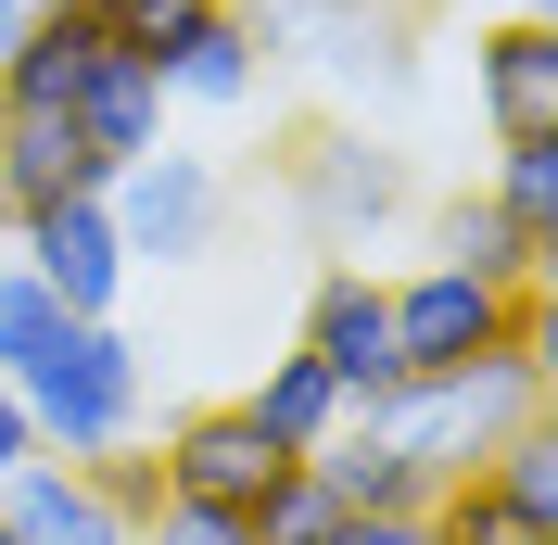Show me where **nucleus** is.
<instances>
[{"label":"nucleus","instance_id":"f257e3e1","mask_svg":"<svg viewBox=\"0 0 558 545\" xmlns=\"http://www.w3.org/2000/svg\"><path fill=\"white\" fill-rule=\"evenodd\" d=\"M355 419H368L393 457H418V482H457V470H483V457L521 432V419H546V368H533V355L432 368V380H393V393H368Z\"/></svg>","mask_w":558,"mask_h":545},{"label":"nucleus","instance_id":"f03ea898","mask_svg":"<svg viewBox=\"0 0 558 545\" xmlns=\"http://www.w3.org/2000/svg\"><path fill=\"white\" fill-rule=\"evenodd\" d=\"M13 393H26V419H38L51 457H102V444H128L140 419H153V368H140V342L114 330V317H64V342H51Z\"/></svg>","mask_w":558,"mask_h":545},{"label":"nucleus","instance_id":"7ed1b4c3","mask_svg":"<svg viewBox=\"0 0 558 545\" xmlns=\"http://www.w3.org/2000/svg\"><path fill=\"white\" fill-rule=\"evenodd\" d=\"M381 292H393V368L432 380V368H483V355H508L546 279H483V267H445V254H432L418 279H381Z\"/></svg>","mask_w":558,"mask_h":545},{"label":"nucleus","instance_id":"20e7f679","mask_svg":"<svg viewBox=\"0 0 558 545\" xmlns=\"http://www.w3.org/2000/svg\"><path fill=\"white\" fill-rule=\"evenodd\" d=\"M0 254H13L64 317H114L128 305V241H114L102 191H64V204H38V216H0Z\"/></svg>","mask_w":558,"mask_h":545},{"label":"nucleus","instance_id":"39448f33","mask_svg":"<svg viewBox=\"0 0 558 545\" xmlns=\"http://www.w3.org/2000/svg\"><path fill=\"white\" fill-rule=\"evenodd\" d=\"M102 216H114V241H128V267H178V254H204L216 241V216H229V191H216V166L204 153H128V166L102 178Z\"/></svg>","mask_w":558,"mask_h":545},{"label":"nucleus","instance_id":"423d86ee","mask_svg":"<svg viewBox=\"0 0 558 545\" xmlns=\"http://www.w3.org/2000/svg\"><path fill=\"white\" fill-rule=\"evenodd\" d=\"M292 204H305L317 241H381L407 216V166L368 128H305L292 140Z\"/></svg>","mask_w":558,"mask_h":545},{"label":"nucleus","instance_id":"0eeeda50","mask_svg":"<svg viewBox=\"0 0 558 545\" xmlns=\"http://www.w3.org/2000/svg\"><path fill=\"white\" fill-rule=\"evenodd\" d=\"M153 457H166V495H178V508H242V520H254V495L292 470V457L242 419V393H229V407H178Z\"/></svg>","mask_w":558,"mask_h":545},{"label":"nucleus","instance_id":"6e6552de","mask_svg":"<svg viewBox=\"0 0 558 545\" xmlns=\"http://www.w3.org/2000/svg\"><path fill=\"white\" fill-rule=\"evenodd\" d=\"M305 355L343 380V407L393 393V380H407V368H393V292H381L368 267H330V279L305 292Z\"/></svg>","mask_w":558,"mask_h":545},{"label":"nucleus","instance_id":"1a4fd4ad","mask_svg":"<svg viewBox=\"0 0 558 545\" xmlns=\"http://www.w3.org/2000/svg\"><path fill=\"white\" fill-rule=\"evenodd\" d=\"M102 64V26H89V0H51L26 38H0V114H64Z\"/></svg>","mask_w":558,"mask_h":545},{"label":"nucleus","instance_id":"9d476101","mask_svg":"<svg viewBox=\"0 0 558 545\" xmlns=\"http://www.w3.org/2000/svg\"><path fill=\"white\" fill-rule=\"evenodd\" d=\"M0 520H13V545H140L76 457H26V470L0 482Z\"/></svg>","mask_w":558,"mask_h":545},{"label":"nucleus","instance_id":"9b49d317","mask_svg":"<svg viewBox=\"0 0 558 545\" xmlns=\"http://www.w3.org/2000/svg\"><path fill=\"white\" fill-rule=\"evenodd\" d=\"M64 128L89 140L102 166L153 153V140H166V64H140V51H114V38H102V64H89V89L64 102Z\"/></svg>","mask_w":558,"mask_h":545},{"label":"nucleus","instance_id":"f8f14e48","mask_svg":"<svg viewBox=\"0 0 558 545\" xmlns=\"http://www.w3.org/2000/svg\"><path fill=\"white\" fill-rule=\"evenodd\" d=\"M483 114H495V140H558V26L546 13L483 38Z\"/></svg>","mask_w":558,"mask_h":545},{"label":"nucleus","instance_id":"ddd939ff","mask_svg":"<svg viewBox=\"0 0 558 545\" xmlns=\"http://www.w3.org/2000/svg\"><path fill=\"white\" fill-rule=\"evenodd\" d=\"M102 153L64 128V114H0V216H38V204H64V191H102Z\"/></svg>","mask_w":558,"mask_h":545},{"label":"nucleus","instance_id":"4468645a","mask_svg":"<svg viewBox=\"0 0 558 545\" xmlns=\"http://www.w3.org/2000/svg\"><path fill=\"white\" fill-rule=\"evenodd\" d=\"M254 76H267V51H254V13L229 0L216 26H191L166 51V102H204V114H242L254 102Z\"/></svg>","mask_w":558,"mask_h":545},{"label":"nucleus","instance_id":"2eb2a0df","mask_svg":"<svg viewBox=\"0 0 558 545\" xmlns=\"http://www.w3.org/2000/svg\"><path fill=\"white\" fill-rule=\"evenodd\" d=\"M242 419L279 444V457H305V444L330 432V419H343V380H330V368L305 355V342H292V355H267V380L242 393Z\"/></svg>","mask_w":558,"mask_h":545},{"label":"nucleus","instance_id":"dca6fc26","mask_svg":"<svg viewBox=\"0 0 558 545\" xmlns=\"http://www.w3.org/2000/svg\"><path fill=\"white\" fill-rule=\"evenodd\" d=\"M483 482H495V508L521 520V533H558V432H546V419H521V432L495 444Z\"/></svg>","mask_w":558,"mask_h":545},{"label":"nucleus","instance_id":"f3484780","mask_svg":"<svg viewBox=\"0 0 558 545\" xmlns=\"http://www.w3.org/2000/svg\"><path fill=\"white\" fill-rule=\"evenodd\" d=\"M508 229L533 241V254H558V140H508L495 153V191H483Z\"/></svg>","mask_w":558,"mask_h":545},{"label":"nucleus","instance_id":"a211bd4d","mask_svg":"<svg viewBox=\"0 0 558 545\" xmlns=\"http://www.w3.org/2000/svg\"><path fill=\"white\" fill-rule=\"evenodd\" d=\"M432 254H445V267H483V279H546V254H533L495 204H445L432 216Z\"/></svg>","mask_w":558,"mask_h":545},{"label":"nucleus","instance_id":"6ab92c4d","mask_svg":"<svg viewBox=\"0 0 558 545\" xmlns=\"http://www.w3.org/2000/svg\"><path fill=\"white\" fill-rule=\"evenodd\" d=\"M418 533H432V545H558V533H521V520L495 508V482H483V470L432 482V495H418Z\"/></svg>","mask_w":558,"mask_h":545},{"label":"nucleus","instance_id":"aec40b11","mask_svg":"<svg viewBox=\"0 0 558 545\" xmlns=\"http://www.w3.org/2000/svg\"><path fill=\"white\" fill-rule=\"evenodd\" d=\"M216 13H229V0H89V26H102L114 51H140V64H166L178 38L216 26Z\"/></svg>","mask_w":558,"mask_h":545},{"label":"nucleus","instance_id":"412c9836","mask_svg":"<svg viewBox=\"0 0 558 545\" xmlns=\"http://www.w3.org/2000/svg\"><path fill=\"white\" fill-rule=\"evenodd\" d=\"M330 533H343V508H330V482L292 457V470L254 495V545H330Z\"/></svg>","mask_w":558,"mask_h":545},{"label":"nucleus","instance_id":"4be33fe9","mask_svg":"<svg viewBox=\"0 0 558 545\" xmlns=\"http://www.w3.org/2000/svg\"><path fill=\"white\" fill-rule=\"evenodd\" d=\"M76 470H89V482H102V508L114 520H128V533H140V520H153V508H166V457H153V444H102V457H76Z\"/></svg>","mask_w":558,"mask_h":545},{"label":"nucleus","instance_id":"5701e85b","mask_svg":"<svg viewBox=\"0 0 558 545\" xmlns=\"http://www.w3.org/2000/svg\"><path fill=\"white\" fill-rule=\"evenodd\" d=\"M140 545H254V520L242 508H178V495H166V508L140 520Z\"/></svg>","mask_w":558,"mask_h":545},{"label":"nucleus","instance_id":"b1692460","mask_svg":"<svg viewBox=\"0 0 558 545\" xmlns=\"http://www.w3.org/2000/svg\"><path fill=\"white\" fill-rule=\"evenodd\" d=\"M330 545H432V533H418V508H355Z\"/></svg>","mask_w":558,"mask_h":545},{"label":"nucleus","instance_id":"393cba45","mask_svg":"<svg viewBox=\"0 0 558 545\" xmlns=\"http://www.w3.org/2000/svg\"><path fill=\"white\" fill-rule=\"evenodd\" d=\"M26 457H51V444H38V419H26V393H13V380H0V482L26 470Z\"/></svg>","mask_w":558,"mask_h":545},{"label":"nucleus","instance_id":"a878e982","mask_svg":"<svg viewBox=\"0 0 558 545\" xmlns=\"http://www.w3.org/2000/svg\"><path fill=\"white\" fill-rule=\"evenodd\" d=\"M38 13H51V0H0V38H26V26H38Z\"/></svg>","mask_w":558,"mask_h":545},{"label":"nucleus","instance_id":"bb28decb","mask_svg":"<svg viewBox=\"0 0 558 545\" xmlns=\"http://www.w3.org/2000/svg\"><path fill=\"white\" fill-rule=\"evenodd\" d=\"M330 13H418V0H330Z\"/></svg>","mask_w":558,"mask_h":545},{"label":"nucleus","instance_id":"cd10ccee","mask_svg":"<svg viewBox=\"0 0 558 545\" xmlns=\"http://www.w3.org/2000/svg\"><path fill=\"white\" fill-rule=\"evenodd\" d=\"M0 545H13V520H0Z\"/></svg>","mask_w":558,"mask_h":545}]
</instances>
